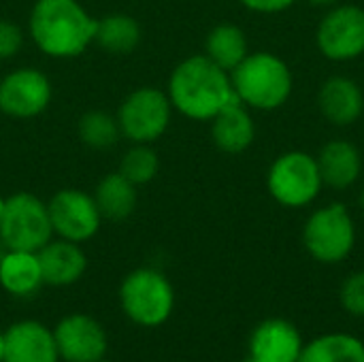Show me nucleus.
Segmentation results:
<instances>
[{
	"instance_id": "nucleus-28",
	"label": "nucleus",
	"mask_w": 364,
	"mask_h": 362,
	"mask_svg": "<svg viewBox=\"0 0 364 362\" xmlns=\"http://www.w3.org/2000/svg\"><path fill=\"white\" fill-rule=\"evenodd\" d=\"M247 11L260 13V15H275L288 11L296 0H239Z\"/></svg>"
},
{
	"instance_id": "nucleus-18",
	"label": "nucleus",
	"mask_w": 364,
	"mask_h": 362,
	"mask_svg": "<svg viewBox=\"0 0 364 362\" xmlns=\"http://www.w3.org/2000/svg\"><path fill=\"white\" fill-rule=\"evenodd\" d=\"M254 139H256V124L250 109L241 100L230 102L211 119V141L220 151L228 156L247 151Z\"/></svg>"
},
{
	"instance_id": "nucleus-16",
	"label": "nucleus",
	"mask_w": 364,
	"mask_h": 362,
	"mask_svg": "<svg viewBox=\"0 0 364 362\" xmlns=\"http://www.w3.org/2000/svg\"><path fill=\"white\" fill-rule=\"evenodd\" d=\"M36 254L43 271V282L45 286L51 288L73 286L87 271V256L81 250V243H73L66 239H51Z\"/></svg>"
},
{
	"instance_id": "nucleus-24",
	"label": "nucleus",
	"mask_w": 364,
	"mask_h": 362,
	"mask_svg": "<svg viewBox=\"0 0 364 362\" xmlns=\"http://www.w3.org/2000/svg\"><path fill=\"white\" fill-rule=\"evenodd\" d=\"M77 134H79L81 143L87 145L90 149H109V147L117 145L122 130H119L115 115L94 109L79 117Z\"/></svg>"
},
{
	"instance_id": "nucleus-4",
	"label": "nucleus",
	"mask_w": 364,
	"mask_h": 362,
	"mask_svg": "<svg viewBox=\"0 0 364 362\" xmlns=\"http://www.w3.org/2000/svg\"><path fill=\"white\" fill-rule=\"evenodd\" d=\"M119 305L132 324L156 329L173 316L175 290L164 273L151 267H141L130 271L119 284Z\"/></svg>"
},
{
	"instance_id": "nucleus-3",
	"label": "nucleus",
	"mask_w": 364,
	"mask_h": 362,
	"mask_svg": "<svg viewBox=\"0 0 364 362\" xmlns=\"http://www.w3.org/2000/svg\"><path fill=\"white\" fill-rule=\"evenodd\" d=\"M237 98L256 111H277L292 96L294 77L286 60L273 51H250L245 60L230 70Z\"/></svg>"
},
{
	"instance_id": "nucleus-19",
	"label": "nucleus",
	"mask_w": 364,
	"mask_h": 362,
	"mask_svg": "<svg viewBox=\"0 0 364 362\" xmlns=\"http://www.w3.org/2000/svg\"><path fill=\"white\" fill-rule=\"evenodd\" d=\"M0 286L4 292L17 299L36 294L45 286L38 254L6 250L0 260Z\"/></svg>"
},
{
	"instance_id": "nucleus-8",
	"label": "nucleus",
	"mask_w": 364,
	"mask_h": 362,
	"mask_svg": "<svg viewBox=\"0 0 364 362\" xmlns=\"http://www.w3.org/2000/svg\"><path fill=\"white\" fill-rule=\"evenodd\" d=\"M173 105L166 90L143 85L132 90L117 109L122 137L132 145H154L162 139L173 119Z\"/></svg>"
},
{
	"instance_id": "nucleus-22",
	"label": "nucleus",
	"mask_w": 364,
	"mask_h": 362,
	"mask_svg": "<svg viewBox=\"0 0 364 362\" xmlns=\"http://www.w3.org/2000/svg\"><path fill=\"white\" fill-rule=\"evenodd\" d=\"M247 53V34L235 23H218L215 28L209 30L205 38V55L226 73L237 68Z\"/></svg>"
},
{
	"instance_id": "nucleus-9",
	"label": "nucleus",
	"mask_w": 364,
	"mask_h": 362,
	"mask_svg": "<svg viewBox=\"0 0 364 362\" xmlns=\"http://www.w3.org/2000/svg\"><path fill=\"white\" fill-rule=\"evenodd\" d=\"M316 47L331 62H352L364 55V9L339 2L326 11L316 30Z\"/></svg>"
},
{
	"instance_id": "nucleus-1",
	"label": "nucleus",
	"mask_w": 364,
	"mask_h": 362,
	"mask_svg": "<svg viewBox=\"0 0 364 362\" xmlns=\"http://www.w3.org/2000/svg\"><path fill=\"white\" fill-rule=\"evenodd\" d=\"M166 94L173 109L194 122H211L224 107L239 100L230 73L213 64L205 53L190 55L173 68Z\"/></svg>"
},
{
	"instance_id": "nucleus-29",
	"label": "nucleus",
	"mask_w": 364,
	"mask_h": 362,
	"mask_svg": "<svg viewBox=\"0 0 364 362\" xmlns=\"http://www.w3.org/2000/svg\"><path fill=\"white\" fill-rule=\"evenodd\" d=\"M314 6H326V9H331V6H335V4H339V0H309Z\"/></svg>"
},
{
	"instance_id": "nucleus-15",
	"label": "nucleus",
	"mask_w": 364,
	"mask_h": 362,
	"mask_svg": "<svg viewBox=\"0 0 364 362\" xmlns=\"http://www.w3.org/2000/svg\"><path fill=\"white\" fill-rule=\"evenodd\" d=\"M53 331L36 320H19L4 331V362H58Z\"/></svg>"
},
{
	"instance_id": "nucleus-6",
	"label": "nucleus",
	"mask_w": 364,
	"mask_h": 362,
	"mask_svg": "<svg viewBox=\"0 0 364 362\" xmlns=\"http://www.w3.org/2000/svg\"><path fill=\"white\" fill-rule=\"evenodd\" d=\"M307 254L322 265H339L356 247V222L343 203H328L311 211L303 226Z\"/></svg>"
},
{
	"instance_id": "nucleus-14",
	"label": "nucleus",
	"mask_w": 364,
	"mask_h": 362,
	"mask_svg": "<svg viewBox=\"0 0 364 362\" xmlns=\"http://www.w3.org/2000/svg\"><path fill=\"white\" fill-rule=\"evenodd\" d=\"M303 348L299 329L284 318L260 322L250 337V356L258 362H296Z\"/></svg>"
},
{
	"instance_id": "nucleus-25",
	"label": "nucleus",
	"mask_w": 364,
	"mask_h": 362,
	"mask_svg": "<svg viewBox=\"0 0 364 362\" xmlns=\"http://www.w3.org/2000/svg\"><path fill=\"white\" fill-rule=\"evenodd\" d=\"M158 171H160V160L151 145H132L122 156V162H119V173L128 181H132L136 188L151 183Z\"/></svg>"
},
{
	"instance_id": "nucleus-26",
	"label": "nucleus",
	"mask_w": 364,
	"mask_h": 362,
	"mask_svg": "<svg viewBox=\"0 0 364 362\" xmlns=\"http://www.w3.org/2000/svg\"><path fill=\"white\" fill-rule=\"evenodd\" d=\"M339 301L350 316L364 318V271H356L343 280L339 290Z\"/></svg>"
},
{
	"instance_id": "nucleus-21",
	"label": "nucleus",
	"mask_w": 364,
	"mask_h": 362,
	"mask_svg": "<svg viewBox=\"0 0 364 362\" xmlns=\"http://www.w3.org/2000/svg\"><path fill=\"white\" fill-rule=\"evenodd\" d=\"M141 23L128 13H109L96 21L94 43L113 55H128L141 43Z\"/></svg>"
},
{
	"instance_id": "nucleus-23",
	"label": "nucleus",
	"mask_w": 364,
	"mask_h": 362,
	"mask_svg": "<svg viewBox=\"0 0 364 362\" xmlns=\"http://www.w3.org/2000/svg\"><path fill=\"white\" fill-rule=\"evenodd\" d=\"M296 362H364V344L348 333H328L307 344Z\"/></svg>"
},
{
	"instance_id": "nucleus-20",
	"label": "nucleus",
	"mask_w": 364,
	"mask_h": 362,
	"mask_svg": "<svg viewBox=\"0 0 364 362\" xmlns=\"http://www.w3.org/2000/svg\"><path fill=\"white\" fill-rule=\"evenodd\" d=\"M92 196L96 201V207H98L102 220H111V222L128 220L134 213L136 201H139L136 186L132 181H128L119 171L105 175L96 183V190Z\"/></svg>"
},
{
	"instance_id": "nucleus-32",
	"label": "nucleus",
	"mask_w": 364,
	"mask_h": 362,
	"mask_svg": "<svg viewBox=\"0 0 364 362\" xmlns=\"http://www.w3.org/2000/svg\"><path fill=\"white\" fill-rule=\"evenodd\" d=\"M6 254V247H4V243L0 241V260H2V256Z\"/></svg>"
},
{
	"instance_id": "nucleus-10",
	"label": "nucleus",
	"mask_w": 364,
	"mask_h": 362,
	"mask_svg": "<svg viewBox=\"0 0 364 362\" xmlns=\"http://www.w3.org/2000/svg\"><path fill=\"white\" fill-rule=\"evenodd\" d=\"M51 228L58 239L85 243L102 226V215L92 194L79 188H62L47 201Z\"/></svg>"
},
{
	"instance_id": "nucleus-2",
	"label": "nucleus",
	"mask_w": 364,
	"mask_h": 362,
	"mask_svg": "<svg viewBox=\"0 0 364 362\" xmlns=\"http://www.w3.org/2000/svg\"><path fill=\"white\" fill-rule=\"evenodd\" d=\"M96 21L79 0H36L28 17V36L47 58L70 60L94 43Z\"/></svg>"
},
{
	"instance_id": "nucleus-7",
	"label": "nucleus",
	"mask_w": 364,
	"mask_h": 362,
	"mask_svg": "<svg viewBox=\"0 0 364 362\" xmlns=\"http://www.w3.org/2000/svg\"><path fill=\"white\" fill-rule=\"evenodd\" d=\"M53 239L47 203L30 192H15L4 198L0 215V241L6 250L38 252Z\"/></svg>"
},
{
	"instance_id": "nucleus-17",
	"label": "nucleus",
	"mask_w": 364,
	"mask_h": 362,
	"mask_svg": "<svg viewBox=\"0 0 364 362\" xmlns=\"http://www.w3.org/2000/svg\"><path fill=\"white\" fill-rule=\"evenodd\" d=\"M322 183L333 190H350L363 175V154L346 139H331L316 156Z\"/></svg>"
},
{
	"instance_id": "nucleus-27",
	"label": "nucleus",
	"mask_w": 364,
	"mask_h": 362,
	"mask_svg": "<svg viewBox=\"0 0 364 362\" xmlns=\"http://www.w3.org/2000/svg\"><path fill=\"white\" fill-rule=\"evenodd\" d=\"M23 47V30L9 21L0 19V60H11Z\"/></svg>"
},
{
	"instance_id": "nucleus-30",
	"label": "nucleus",
	"mask_w": 364,
	"mask_h": 362,
	"mask_svg": "<svg viewBox=\"0 0 364 362\" xmlns=\"http://www.w3.org/2000/svg\"><path fill=\"white\" fill-rule=\"evenodd\" d=\"M0 362H4V331H0Z\"/></svg>"
},
{
	"instance_id": "nucleus-11",
	"label": "nucleus",
	"mask_w": 364,
	"mask_h": 362,
	"mask_svg": "<svg viewBox=\"0 0 364 362\" xmlns=\"http://www.w3.org/2000/svg\"><path fill=\"white\" fill-rule=\"evenodd\" d=\"M53 98L49 77L34 66H19L0 79V111L13 119H32L47 111Z\"/></svg>"
},
{
	"instance_id": "nucleus-13",
	"label": "nucleus",
	"mask_w": 364,
	"mask_h": 362,
	"mask_svg": "<svg viewBox=\"0 0 364 362\" xmlns=\"http://www.w3.org/2000/svg\"><path fill=\"white\" fill-rule=\"evenodd\" d=\"M318 109L322 117L337 126H354L364 113V92L360 83L348 75L328 77L318 90Z\"/></svg>"
},
{
	"instance_id": "nucleus-33",
	"label": "nucleus",
	"mask_w": 364,
	"mask_h": 362,
	"mask_svg": "<svg viewBox=\"0 0 364 362\" xmlns=\"http://www.w3.org/2000/svg\"><path fill=\"white\" fill-rule=\"evenodd\" d=\"M243 362H258V361H254V358H252V356H250V358H247V361H243Z\"/></svg>"
},
{
	"instance_id": "nucleus-5",
	"label": "nucleus",
	"mask_w": 364,
	"mask_h": 362,
	"mask_svg": "<svg viewBox=\"0 0 364 362\" xmlns=\"http://www.w3.org/2000/svg\"><path fill=\"white\" fill-rule=\"evenodd\" d=\"M322 175L314 154L290 149L279 154L267 173V190L271 198L286 209L309 207L322 192Z\"/></svg>"
},
{
	"instance_id": "nucleus-31",
	"label": "nucleus",
	"mask_w": 364,
	"mask_h": 362,
	"mask_svg": "<svg viewBox=\"0 0 364 362\" xmlns=\"http://www.w3.org/2000/svg\"><path fill=\"white\" fill-rule=\"evenodd\" d=\"M358 203H360V209L364 211V186L363 190H360V196H358Z\"/></svg>"
},
{
	"instance_id": "nucleus-12",
	"label": "nucleus",
	"mask_w": 364,
	"mask_h": 362,
	"mask_svg": "<svg viewBox=\"0 0 364 362\" xmlns=\"http://www.w3.org/2000/svg\"><path fill=\"white\" fill-rule=\"evenodd\" d=\"M60 361L98 362L105 358L109 339L105 326L87 314H68L53 329Z\"/></svg>"
},
{
	"instance_id": "nucleus-34",
	"label": "nucleus",
	"mask_w": 364,
	"mask_h": 362,
	"mask_svg": "<svg viewBox=\"0 0 364 362\" xmlns=\"http://www.w3.org/2000/svg\"><path fill=\"white\" fill-rule=\"evenodd\" d=\"M98 362H111V361H107V358H100V361Z\"/></svg>"
}]
</instances>
